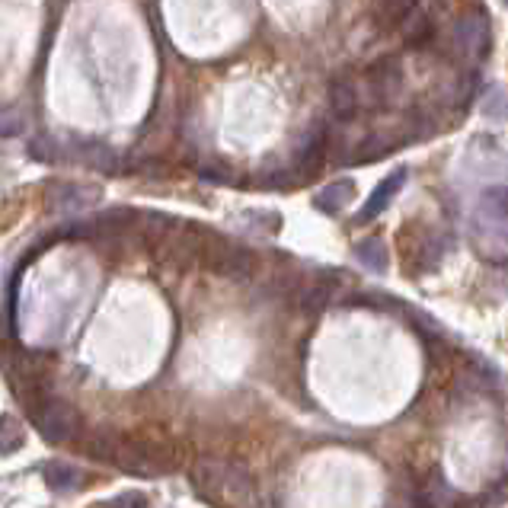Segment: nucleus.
<instances>
[{"label":"nucleus","mask_w":508,"mask_h":508,"mask_svg":"<svg viewBox=\"0 0 508 508\" xmlns=\"http://www.w3.org/2000/svg\"><path fill=\"white\" fill-rule=\"evenodd\" d=\"M355 256H359L361 266L371 269V272H387V266H391V253H387L381 237H368V240H361L359 247H355Z\"/></svg>","instance_id":"nucleus-14"},{"label":"nucleus","mask_w":508,"mask_h":508,"mask_svg":"<svg viewBox=\"0 0 508 508\" xmlns=\"http://www.w3.org/2000/svg\"><path fill=\"white\" fill-rule=\"evenodd\" d=\"M489 42H493V36H489V20L483 10H467V14L454 23V48L463 58H470V61L486 58Z\"/></svg>","instance_id":"nucleus-5"},{"label":"nucleus","mask_w":508,"mask_h":508,"mask_svg":"<svg viewBox=\"0 0 508 508\" xmlns=\"http://www.w3.org/2000/svg\"><path fill=\"white\" fill-rule=\"evenodd\" d=\"M65 150H67V157H77L80 163L103 169V173H116L118 169L116 150L106 147V144H99V141H74V144H65Z\"/></svg>","instance_id":"nucleus-11"},{"label":"nucleus","mask_w":508,"mask_h":508,"mask_svg":"<svg viewBox=\"0 0 508 508\" xmlns=\"http://www.w3.org/2000/svg\"><path fill=\"white\" fill-rule=\"evenodd\" d=\"M112 463L135 476H160V473H169V470H177L179 461H177V451L163 442H147V438H135L131 442V438H125Z\"/></svg>","instance_id":"nucleus-1"},{"label":"nucleus","mask_w":508,"mask_h":508,"mask_svg":"<svg viewBox=\"0 0 508 508\" xmlns=\"http://www.w3.org/2000/svg\"><path fill=\"white\" fill-rule=\"evenodd\" d=\"M122 442H125V435H118L116 429H93V432H86V454H90L93 461H116Z\"/></svg>","instance_id":"nucleus-12"},{"label":"nucleus","mask_w":508,"mask_h":508,"mask_svg":"<svg viewBox=\"0 0 508 508\" xmlns=\"http://www.w3.org/2000/svg\"><path fill=\"white\" fill-rule=\"evenodd\" d=\"M198 177L208 179V183H230V179H234L228 167H202L198 169Z\"/></svg>","instance_id":"nucleus-20"},{"label":"nucleus","mask_w":508,"mask_h":508,"mask_svg":"<svg viewBox=\"0 0 508 508\" xmlns=\"http://www.w3.org/2000/svg\"><path fill=\"white\" fill-rule=\"evenodd\" d=\"M23 444H26V425L14 416H0V451L14 454Z\"/></svg>","instance_id":"nucleus-17"},{"label":"nucleus","mask_w":508,"mask_h":508,"mask_svg":"<svg viewBox=\"0 0 508 508\" xmlns=\"http://www.w3.org/2000/svg\"><path fill=\"white\" fill-rule=\"evenodd\" d=\"M330 298H332V285L323 279L310 281V285H304L298 291V304H300V310H307V313H320L330 304Z\"/></svg>","instance_id":"nucleus-15"},{"label":"nucleus","mask_w":508,"mask_h":508,"mask_svg":"<svg viewBox=\"0 0 508 508\" xmlns=\"http://www.w3.org/2000/svg\"><path fill=\"white\" fill-rule=\"evenodd\" d=\"M326 128L323 125H313L304 135V144L298 147V179H310L320 167H323L326 157Z\"/></svg>","instance_id":"nucleus-9"},{"label":"nucleus","mask_w":508,"mask_h":508,"mask_svg":"<svg viewBox=\"0 0 508 508\" xmlns=\"http://www.w3.org/2000/svg\"><path fill=\"white\" fill-rule=\"evenodd\" d=\"M29 154L42 163H58L61 157H67V150H65V144H58V137L33 135V141H29Z\"/></svg>","instance_id":"nucleus-18"},{"label":"nucleus","mask_w":508,"mask_h":508,"mask_svg":"<svg viewBox=\"0 0 508 508\" xmlns=\"http://www.w3.org/2000/svg\"><path fill=\"white\" fill-rule=\"evenodd\" d=\"M326 99H330V112L339 122H352L361 106V93H359V84L352 80V74H346V71L336 74V77L330 80Z\"/></svg>","instance_id":"nucleus-8"},{"label":"nucleus","mask_w":508,"mask_h":508,"mask_svg":"<svg viewBox=\"0 0 508 508\" xmlns=\"http://www.w3.org/2000/svg\"><path fill=\"white\" fill-rule=\"evenodd\" d=\"M403 93V65L397 55H384L381 61H374L365 74V99L374 109H387L393 106Z\"/></svg>","instance_id":"nucleus-3"},{"label":"nucleus","mask_w":508,"mask_h":508,"mask_svg":"<svg viewBox=\"0 0 508 508\" xmlns=\"http://www.w3.org/2000/svg\"><path fill=\"white\" fill-rule=\"evenodd\" d=\"M352 196H355L352 179H339V183L323 186V192L313 198V205H317L320 211H326V215H339V211L349 205V198H352Z\"/></svg>","instance_id":"nucleus-13"},{"label":"nucleus","mask_w":508,"mask_h":508,"mask_svg":"<svg viewBox=\"0 0 508 508\" xmlns=\"http://www.w3.org/2000/svg\"><path fill=\"white\" fill-rule=\"evenodd\" d=\"M198 262H205L211 272L224 275V279H230V281H247L256 269L253 249L240 247V243L228 240V237H221V234H208V230H205L202 259Z\"/></svg>","instance_id":"nucleus-2"},{"label":"nucleus","mask_w":508,"mask_h":508,"mask_svg":"<svg viewBox=\"0 0 508 508\" xmlns=\"http://www.w3.org/2000/svg\"><path fill=\"white\" fill-rule=\"evenodd\" d=\"M26 135V116L14 106H0V137Z\"/></svg>","instance_id":"nucleus-19"},{"label":"nucleus","mask_w":508,"mask_h":508,"mask_svg":"<svg viewBox=\"0 0 508 508\" xmlns=\"http://www.w3.org/2000/svg\"><path fill=\"white\" fill-rule=\"evenodd\" d=\"M46 483L55 489V493H71L84 483V473L71 463H48L46 467Z\"/></svg>","instance_id":"nucleus-16"},{"label":"nucleus","mask_w":508,"mask_h":508,"mask_svg":"<svg viewBox=\"0 0 508 508\" xmlns=\"http://www.w3.org/2000/svg\"><path fill=\"white\" fill-rule=\"evenodd\" d=\"M48 208L58 215H74V211H86L99 202L97 186H80V183H58L48 189Z\"/></svg>","instance_id":"nucleus-7"},{"label":"nucleus","mask_w":508,"mask_h":508,"mask_svg":"<svg viewBox=\"0 0 508 508\" xmlns=\"http://www.w3.org/2000/svg\"><path fill=\"white\" fill-rule=\"evenodd\" d=\"M406 183V169H393L391 177H384L381 179L378 186H374V192L368 196V202H365V208L359 211V218L355 221L359 224H368V221H374V218L381 215V211L387 208V205L393 202V196L400 192V186Z\"/></svg>","instance_id":"nucleus-10"},{"label":"nucleus","mask_w":508,"mask_h":508,"mask_svg":"<svg viewBox=\"0 0 508 508\" xmlns=\"http://www.w3.org/2000/svg\"><path fill=\"white\" fill-rule=\"evenodd\" d=\"M435 26H438V0H416L410 7V14L403 16V23H400L410 48L429 46L435 39Z\"/></svg>","instance_id":"nucleus-6"},{"label":"nucleus","mask_w":508,"mask_h":508,"mask_svg":"<svg viewBox=\"0 0 508 508\" xmlns=\"http://www.w3.org/2000/svg\"><path fill=\"white\" fill-rule=\"evenodd\" d=\"M29 416L36 419V429L42 432V438H46V442H52V444L71 442V438L77 435V429H80V412L74 410L71 403H65V400H55V397H48L46 403H42L36 412H29Z\"/></svg>","instance_id":"nucleus-4"}]
</instances>
